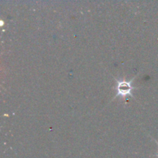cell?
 <instances>
[{"instance_id": "2", "label": "cell", "mask_w": 158, "mask_h": 158, "mask_svg": "<svg viewBox=\"0 0 158 158\" xmlns=\"http://www.w3.org/2000/svg\"><path fill=\"white\" fill-rule=\"evenodd\" d=\"M154 141H155V142H156V143H157V144L158 145V142L157 141V140H154Z\"/></svg>"}, {"instance_id": "1", "label": "cell", "mask_w": 158, "mask_h": 158, "mask_svg": "<svg viewBox=\"0 0 158 158\" xmlns=\"http://www.w3.org/2000/svg\"><path fill=\"white\" fill-rule=\"evenodd\" d=\"M136 77H134L132 80H116V86L115 90L117 92V94L114 97V99L117 98V97H120L121 98H126L127 96L134 98V96L133 95L132 90L137 89V88L134 87L132 86V83L134 82V79ZM135 99V98H134Z\"/></svg>"}, {"instance_id": "3", "label": "cell", "mask_w": 158, "mask_h": 158, "mask_svg": "<svg viewBox=\"0 0 158 158\" xmlns=\"http://www.w3.org/2000/svg\"><path fill=\"white\" fill-rule=\"evenodd\" d=\"M155 156H157V157H158V153H157V154H155Z\"/></svg>"}]
</instances>
